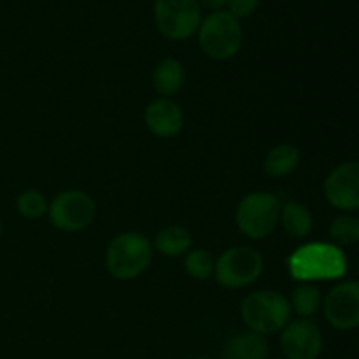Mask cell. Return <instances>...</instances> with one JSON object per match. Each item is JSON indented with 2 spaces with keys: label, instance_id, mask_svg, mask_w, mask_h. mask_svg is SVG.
<instances>
[{
  "label": "cell",
  "instance_id": "obj_18",
  "mask_svg": "<svg viewBox=\"0 0 359 359\" xmlns=\"http://www.w3.org/2000/svg\"><path fill=\"white\" fill-rule=\"evenodd\" d=\"M290 304H291V311L297 312L300 318L311 319L323 305L321 291H319L314 284L304 283L298 287H294Z\"/></svg>",
  "mask_w": 359,
  "mask_h": 359
},
{
  "label": "cell",
  "instance_id": "obj_7",
  "mask_svg": "<svg viewBox=\"0 0 359 359\" xmlns=\"http://www.w3.org/2000/svg\"><path fill=\"white\" fill-rule=\"evenodd\" d=\"M153 16L158 32L170 41L193 37L203 18L196 0H154Z\"/></svg>",
  "mask_w": 359,
  "mask_h": 359
},
{
  "label": "cell",
  "instance_id": "obj_23",
  "mask_svg": "<svg viewBox=\"0 0 359 359\" xmlns=\"http://www.w3.org/2000/svg\"><path fill=\"white\" fill-rule=\"evenodd\" d=\"M196 2H198V6L202 9H209L210 13L212 11L224 9V6H226V0H196Z\"/></svg>",
  "mask_w": 359,
  "mask_h": 359
},
{
  "label": "cell",
  "instance_id": "obj_16",
  "mask_svg": "<svg viewBox=\"0 0 359 359\" xmlns=\"http://www.w3.org/2000/svg\"><path fill=\"white\" fill-rule=\"evenodd\" d=\"M191 233L184 226H179V224H170V226L163 228L154 237V249L161 255L168 256V258L188 255L191 251Z\"/></svg>",
  "mask_w": 359,
  "mask_h": 359
},
{
  "label": "cell",
  "instance_id": "obj_5",
  "mask_svg": "<svg viewBox=\"0 0 359 359\" xmlns=\"http://www.w3.org/2000/svg\"><path fill=\"white\" fill-rule=\"evenodd\" d=\"M280 207L283 205L272 193H249L241 200L235 212L238 230L252 241L269 237L279 223Z\"/></svg>",
  "mask_w": 359,
  "mask_h": 359
},
{
  "label": "cell",
  "instance_id": "obj_14",
  "mask_svg": "<svg viewBox=\"0 0 359 359\" xmlns=\"http://www.w3.org/2000/svg\"><path fill=\"white\" fill-rule=\"evenodd\" d=\"M153 88L158 95L161 97H172V95L179 93L182 86L186 83V72L184 67L181 62L174 58H165L154 67L153 76Z\"/></svg>",
  "mask_w": 359,
  "mask_h": 359
},
{
  "label": "cell",
  "instance_id": "obj_8",
  "mask_svg": "<svg viewBox=\"0 0 359 359\" xmlns=\"http://www.w3.org/2000/svg\"><path fill=\"white\" fill-rule=\"evenodd\" d=\"M49 221L62 231H81L93 223L97 205L93 198L79 189H67L58 193L48 207Z\"/></svg>",
  "mask_w": 359,
  "mask_h": 359
},
{
  "label": "cell",
  "instance_id": "obj_6",
  "mask_svg": "<svg viewBox=\"0 0 359 359\" xmlns=\"http://www.w3.org/2000/svg\"><path fill=\"white\" fill-rule=\"evenodd\" d=\"M263 272V256L249 245L226 249L214 266V279L228 290H242L256 283Z\"/></svg>",
  "mask_w": 359,
  "mask_h": 359
},
{
  "label": "cell",
  "instance_id": "obj_4",
  "mask_svg": "<svg viewBox=\"0 0 359 359\" xmlns=\"http://www.w3.org/2000/svg\"><path fill=\"white\" fill-rule=\"evenodd\" d=\"M153 259V245L149 238L137 231L118 235L105 251V265L109 273L118 280L137 279Z\"/></svg>",
  "mask_w": 359,
  "mask_h": 359
},
{
  "label": "cell",
  "instance_id": "obj_12",
  "mask_svg": "<svg viewBox=\"0 0 359 359\" xmlns=\"http://www.w3.org/2000/svg\"><path fill=\"white\" fill-rule=\"evenodd\" d=\"M144 121L153 135L160 139H170L177 135L184 126V112L174 100L158 98L146 107Z\"/></svg>",
  "mask_w": 359,
  "mask_h": 359
},
{
  "label": "cell",
  "instance_id": "obj_17",
  "mask_svg": "<svg viewBox=\"0 0 359 359\" xmlns=\"http://www.w3.org/2000/svg\"><path fill=\"white\" fill-rule=\"evenodd\" d=\"M280 224H283L284 231L293 238H305L312 231L314 226V219L312 214L304 203L298 202H287L280 207Z\"/></svg>",
  "mask_w": 359,
  "mask_h": 359
},
{
  "label": "cell",
  "instance_id": "obj_26",
  "mask_svg": "<svg viewBox=\"0 0 359 359\" xmlns=\"http://www.w3.org/2000/svg\"><path fill=\"white\" fill-rule=\"evenodd\" d=\"M276 359H286V358H276Z\"/></svg>",
  "mask_w": 359,
  "mask_h": 359
},
{
  "label": "cell",
  "instance_id": "obj_15",
  "mask_svg": "<svg viewBox=\"0 0 359 359\" xmlns=\"http://www.w3.org/2000/svg\"><path fill=\"white\" fill-rule=\"evenodd\" d=\"M300 163V151L293 144H279L272 147L263 161V168L269 177L283 179L293 174Z\"/></svg>",
  "mask_w": 359,
  "mask_h": 359
},
{
  "label": "cell",
  "instance_id": "obj_20",
  "mask_svg": "<svg viewBox=\"0 0 359 359\" xmlns=\"http://www.w3.org/2000/svg\"><path fill=\"white\" fill-rule=\"evenodd\" d=\"M214 262L212 256L203 249H193L186 255L184 258V269L191 279L196 280H207L214 276Z\"/></svg>",
  "mask_w": 359,
  "mask_h": 359
},
{
  "label": "cell",
  "instance_id": "obj_24",
  "mask_svg": "<svg viewBox=\"0 0 359 359\" xmlns=\"http://www.w3.org/2000/svg\"><path fill=\"white\" fill-rule=\"evenodd\" d=\"M2 230H4V226H2V219H0V237H2Z\"/></svg>",
  "mask_w": 359,
  "mask_h": 359
},
{
  "label": "cell",
  "instance_id": "obj_21",
  "mask_svg": "<svg viewBox=\"0 0 359 359\" xmlns=\"http://www.w3.org/2000/svg\"><path fill=\"white\" fill-rule=\"evenodd\" d=\"M48 207L49 203L46 202L44 195L37 189H27L16 198V210L25 219H39L48 214Z\"/></svg>",
  "mask_w": 359,
  "mask_h": 359
},
{
  "label": "cell",
  "instance_id": "obj_19",
  "mask_svg": "<svg viewBox=\"0 0 359 359\" xmlns=\"http://www.w3.org/2000/svg\"><path fill=\"white\" fill-rule=\"evenodd\" d=\"M330 238L337 248L354 245L359 242V217L351 214H340L332 221L328 228Z\"/></svg>",
  "mask_w": 359,
  "mask_h": 359
},
{
  "label": "cell",
  "instance_id": "obj_22",
  "mask_svg": "<svg viewBox=\"0 0 359 359\" xmlns=\"http://www.w3.org/2000/svg\"><path fill=\"white\" fill-rule=\"evenodd\" d=\"M258 6L259 0H226L224 9L237 20H242V18H249L251 14H255Z\"/></svg>",
  "mask_w": 359,
  "mask_h": 359
},
{
  "label": "cell",
  "instance_id": "obj_3",
  "mask_svg": "<svg viewBox=\"0 0 359 359\" xmlns=\"http://www.w3.org/2000/svg\"><path fill=\"white\" fill-rule=\"evenodd\" d=\"M198 44L209 58L224 62L241 51L244 41L241 20L231 16L226 9L212 11L202 18L198 27Z\"/></svg>",
  "mask_w": 359,
  "mask_h": 359
},
{
  "label": "cell",
  "instance_id": "obj_2",
  "mask_svg": "<svg viewBox=\"0 0 359 359\" xmlns=\"http://www.w3.org/2000/svg\"><path fill=\"white\" fill-rule=\"evenodd\" d=\"M241 316L249 332L270 337L283 332L291 321V304L279 291L259 290L244 298Z\"/></svg>",
  "mask_w": 359,
  "mask_h": 359
},
{
  "label": "cell",
  "instance_id": "obj_10",
  "mask_svg": "<svg viewBox=\"0 0 359 359\" xmlns=\"http://www.w3.org/2000/svg\"><path fill=\"white\" fill-rule=\"evenodd\" d=\"M325 318L333 328L354 330L359 326V280H344L326 294Z\"/></svg>",
  "mask_w": 359,
  "mask_h": 359
},
{
  "label": "cell",
  "instance_id": "obj_13",
  "mask_svg": "<svg viewBox=\"0 0 359 359\" xmlns=\"http://www.w3.org/2000/svg\"><path fill=\"white\" fill-rule=\"evenodd\" d=\"M269 354L270 347L266 337L248 330L228 340L221 359H269Z\"/></svg>",
  "mask_w": 359,
  "mask_h": 359
},
{
  "label": "cell",
  "instance_id": "obj_9",
  "mask_svg": "<svg viewBox=\"0 0 359 359\" xmlns=\"http://www.w3.org/2000/svg\"><path fill=\"white\" fill-rule=\"evenodd\" d=\"M280 351L286 359H318L323 351V333L309 318L290 321L280 332Z\"/></svg>",
  "mask_w": 359,
  "mask_h": 359
},
{
  "label": "cell",
  "instance_id": "obj_1",
  "mask_svg": "<svg viewBox=\"0 0 359 359\" xmlns=\"http://www.w3.org/2000/svg\"><path fill=\"white\" fill-rule=\"evenodd\" d=\"M287 266L294 280L312 283L344 277L347 272V259L335 244L312 242L298 248L287 258Z\"/></svg>",
  "mask_w": 359,
  "mask_h": 359
},
{
  "label": "cell",
  "instance_id": "obj_11",
  "mask_svg": "<svg viewBox=\"0 0 359 359\" xmlns=\"http://www.w3.org/2000/svg\"><path fill=\"white\" fill-rule=\"evenodd\" d=\"M325 196L330 205L344 212L359 210V161H346L330 172Z\"/></svg>",
  "mask_w": 359,
  "mask_h": 359
},
{
  "label": "cell",
  "instance_id": "obj_25",
  "mask_svg": "<svg viewBox=\"0 0 359 359\" xmlns=\"http://www.w3.org/2000/svg\"><path fill=\"white\" fill-rule=\"evenodd\" d=\"M195 359H216V358H207V356H200V358H195Z\"/></svg>",
  "mask_w": 359,
  "mask_h": 359
}]
</instances>
